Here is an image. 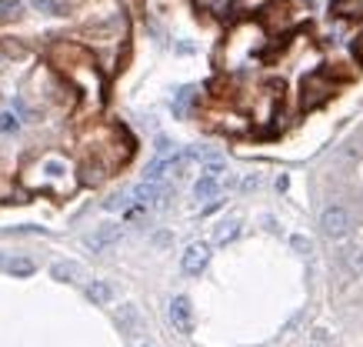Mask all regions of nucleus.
<instances>
[{
  "label": "nucleus",
  "mask_w": 363,
  "mask_h": 347,
  "mask_svg": "<svg viewBox=\"0 0 363 347\" xmlns=\"http://www.w3.org/2000/svg\"><path fill=\"white\" fill-rule=\"evenodd\" d=\"M320 227H323V234L327 237H343L350 231V214L343 211L340 204H330L327 211L320 214Z\"/></svg>",
  "instance_id": "f257e3e1"
},
{
  "label": "nucleus",
  "mask_w": 363,
  "mask_h": 347,
  "mask_svg": "<svg viewBox=\"0 0 363 347\" xmlns=\"http://www.w3.org/2000/svg\"><path fill=\"white\" fill-rule=\"evenodd\" d=\"M121 237H123V227L121 224H107V227H97L94 234L84 237V247H87V250H94V254H100V250H107V247L117 244Z\"/></svg>",
  "instance_id": "f03ea898"
},
{
  "label": "nucleus",
  "mask_w": 363,
  "mask_h": 347,
  "mask_svg": "<svg viewBox=\"0 0 363 347\" xmlns=\"http://www.w3.org/2000/svg\"><path fill=\"white\" fill-rule=\"evenodd\" d=\"M130 197L137 201V207H160L167 201V187H160L157 180H143L130 191Z\"/></svg>",
  "instance_id": "7ed1b4c3"
},
{
  "label": "nucleus",
  "mask_w": 363,
  "mask_h": 347,
  "mask_svg": "<svg viewBox=\"0 0 363 347\" xmlns=\"http://www.w3.org/2000/svg\"><path fill=\"white\" fill-rule=\"evenodd\" d=\"M184 270L187 274H203L210 264V244H203V241H197V244H190L187 250H184Z\"/></svg>",
  "instance_id": "20e7f679"
},
{
  "label": "nucleus",
  "mask_w": 363,
  "mask_h": 347,
  "mask_svg": "<svg viewBox=\"0 0 363 347\" xmlns=\"http://www.w3.org/2000/svg\"><path fill=\"white\" fill-rule=\"evenodd\" d=\"M170 321L180 334H190L194 331V307H190V297H174L170 301Z\"/></svg>",
  "instance_id": "39448f33"
},
{
  "label": "nucleus",
  "mask_w": 363,
  "mask_h": 347,
  "mask_svg": "<svg viewBox=\"0 0 363 347\" xmlns=\"http://www.w3.org/2000/svg\"><path fill=\"white\" fill-rule=\"evenodd\" d=\"M220 187H223V177H210V174H203V177L194 184V197H197V201H217Z\"/></svg>",
  "instance_id": "423d86ee"
},
{
  "label": "nucleus",
  "mask_w": 363,
  "mask_h": 347,
  "mask_svg": "<svg viewBox=\"0 0 363 347\" xmlns=\"http://www.w3.org/2000/svg\"><path fill=\"white\" fill-rule=\"evenodd\" d=\"M111 297H113L111 280H90V284H87V301H94V304H111Z\"/></svg>",
  "instance_id": "0eeeda50"
},
{
  "label": "nucleus",
  "mask_w": 363,
  "mask_h": 347,
  "mask_svg": "<svg viewBox=\"0 0 363 347\" xmlns=\"http://www.w3.org/2000/svg\"><path fill=\"white\" fill-rule=\"evenodd\" d=\"M50 277L54 280H64V284H74L80 277V268L74 260H57L54 268H50Z\"/></svg>",
  "instance_id": "6e6552de"
},
{
  "label": "nucleus",
  "mask_w": 363,
  "mask_h": 347,
  "mask_svg": "<svg viewBox=\"0 0 363 347\" xmlns=\"http://www.w3.org/2000/svg\"><path fill=\"white\" fill-rule=\"evenodd\" d=\"M240 237V221H223L217 231H213V241L217 244H233Z\"/></svg>",
  "instance_id": "1a4fd4ad"
},
{
  "label": "nucleus",
  "mask_w": 363,
  "mask_h": 347,
  "mask_svg": "<svg viewBox=\"0 0 363 347\" xmlns=\"http://www.w3.org/2000/svg\"><path fill=\"white\" fill-rule=\"evenodd\" d=\"M4 270H7V274H13V277H30L33 270H37V264H33L30 258H11Z\"/></svg>",
  "instance_id": "9d476101"
},
{
  "label": "nucleus",
  "mask_w": 363,
  "mask_h": 347,
  "mask_svg": "<svg viewBox=\"0 0 363 347\" xmlns=\"http://www.w3.org/2000/svg\"><path fill=\"white\" fill-rule=\"evenodd\" d=\"M117 321H121V327H127V331H137V327H140V314H137V307H133V304H123L121 307V314H117Z\"/></svg>",
  "instance_id": "9b49d317"
},
{
  "label": "nucleus",
  "mask_w": 363,
  "mask_h": 347,
  "mask_svg": "<svg viewBox=\"0 0 363 347\" xmlns=\"http://www.w3.org/2000/svg\"><path fill=\"white\" fill-rule=\"evenodd\" d=\"M21 131V121H17V114L4 111L0 114V134H17Z\"/></svg>",
  "instance_id": "f8f14e48"
},
{
  "label": "nucleus",
  "mask_w": 363,
  "mask_h": 347,
  "mask_svg": "<svg viewBox=\"0 0 363 347\" xmlns=\"http://www.w3.org/2000/svg\"><path fill=\"white\" fill-rule=\"evenodd\" d=\"M104 207H107V211H123V207H127V197H123V194H117V197H111Z\"/></svg>",
  "instance_id": "ddd939ff"
},
{
  "label": "nucleus",
  "mask_w": 363,
  "mask_h": 347,
  "mask_svg": "<svg viewBox=\"0 0 363 347\" xmlns=\"http://www.w3.org/2000/svg\"><path fill=\"white\" fill-rule=\"evenodd\" d=\"M7 260H11V254H4V250H0V270L7 268Z\"/></svg>",
  "instance_id": "4468645a"
},
{
  "label": "nucleus",
  "mask_w": 363,
  "mask_h": 347,
  "mask_svg": "<svg viewBox=\"0 0 363 347\" xmlns=\"http://www.w3.org/2000/svg\"><path fill=\"white\" fill-rule=\"evenodd\" d=\"M140 347H150V344H140Z\"/></svg>",
  "instance_id": "2eb2a0df"
}]
</instances>
